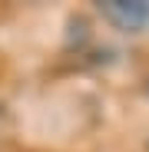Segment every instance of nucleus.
<instances>
[{
  "label": "nucleus",
  "instance_id": "obj_1",
  "mask_svg": "<svg viewBox=\"0 0 149 152\" xmlns=\"http://www.w3.org/2000/svg\"><path fill=\"white\" fill-rule=\"evenodd\" d=\"M106 17L109 20H116L119 27H139V23L149 17V10H146V4H109L106 7Z\"/></svg>",
  "mask_w": 149,
  "mask_h": 152
}]
</instances>
